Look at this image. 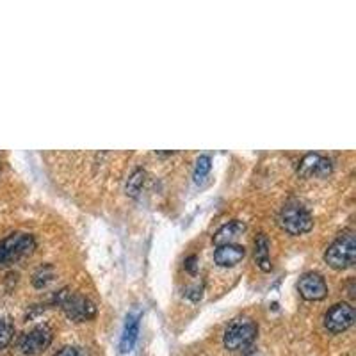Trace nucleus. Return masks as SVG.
I'll return each instance as SVG.
<instances>
[{
    "label": "nucleus",
    "instance_id": "f257e3e1",
    "mask_svg": "<svg viewBox=\"0 0 356 356\" xmlns=\"http://www.w3.org/2000/svg\"><path fill=\"white\" fill-rule=\"evenodd\" d=\"M324 260L335 271H344L355 266L356 262V239L353 232L340 234L328 246L324 253Z\"/></svg>",
    "mask_w": 356,
    "mask_h": 356
},
{
    "label": "nucleus",
    "instance_id": "f03ea898",
    "mask_svg": "<svg viewBox=\"0 0 356 356\" xmlns=\"http://www.w3.org/2000/svg\"><path fill=\"white\" fill-rule=\"evenodd\" d=\"M257 333H259V326L255 321L250 317H239L228 324L222 342L228 351H246L255 342Z\"/></svg>",
    "mask_w": 356,
    "mask_h": 356
},
{
    "label": "nucleus",
    "instance_id": "7ed1b4c3",
    "mask_svg": "<svg viewBox=\"0 0 356 356\" xmlns=\"http://www.w3.org/2000/svg\"><path fill=\"white\" fill-rule=\"evenodd\" d=\"M54 303L59 305L65 310L66 317L73 323H86V321H91L97 316V307H95L93 301L88 300L86 296L72 294V292H68V289L57 292L54 296Z\"/></svg>",
    "mask_w": 356,
    "mask_h": 356
},
{
    "label": "nucleus",
    "instance_id": "20e7f679",
    "mask_svg": "<svg viewBox=\"0 0 356 356\" xmlns=\"http://www.w3.org/2000/svg\"><path fill=\"white\" fill-rule=\"evenodd\" d=\"M36 250V239L25 232H15L0 241V267L11 266L25 257L33 255Z\"/></svg>",
    "mask_w": 356,
    "mask_h": 356
},
{
    "label": "nucleus",
    "instance_id": "39448f33",
    "mask_svg": "<svg viewBox=\"0 0 356 356\" xmlns=\"http://www.w3.org/2000/svg\"><path fill=\"white\" fill-rule=\"evenodd\" d=\"M278 225L289 235H303L314 227V218L300 202H289L278 214Z\"/></svg>",
    "mask_w": 356,
    "mask_h": 356
},
{
    "label": "nucleus",
    "instance_id": "423d86ee",
    "mask_svg": "<svg viewBox=\"0 0 356 356\" xmlns=\"http://www.w3.org/2000/svg\"><path fill=\"white\" fill-rule=\"evenodd\" d=\"M355 323V308L349 303H337L324 316V328L337 335L349 330Z\"/></svg>",
    "mask_w": 356,
    "mask_h": 356
},
{
    "label": "nucleus",
    "instance_id": "0eeeda50",
    "mask_svg": "<svg viewBox=\"0 0 356 356\" xmlns=\"http://www.w3.org/2000/svg\"><path fill=\"white\" fill-rule=\"evenodd\" d=\"M52 330L47 324H41V326H36V328H33L31 332L22 337L20 351L29 356L40 355L44 349H49V346L52 344Z\"/></svg>",
    "mask_w": 356,
    "mask_h": 356
},
{
    "label": "nucleus",
    "instance_id": "6e6552de",
    "mask_svg": "<svg viewBox=\"0 0 356 356\" xmlns=\"http://www.w3.org/2000/svg\"><path fill=\"white\" fill-rule=\"evenodd\" d=\"M298 291L301 298L307 301H321L328 296V285L326 280L319 273H305L298 282Z\"/></svg>",
    "mask_w": 356,
    "mask_h": 356
},
{
    "label": "nucleus",
    "instance_id": "1a4fd4ad",
    "mask_svg": "<svg viewBox=\"0 0 356 356\" xmlns=\"http://www.w3.org/2000/svg\"><path fill=\"white\" fill-rule=\"evenodd\" d=\"M332 161L319 154H307L298 164V175L305 178H324L332 173Z\"/></svg>",
    "mask_w": 356,
    "mask_h": 356
},
{
    "label": "nucleus",
    "instance_id": "9d476101",
    "mask_svg": "<svg viewBox=\"0 0 356 356\" xmlns=\"http://www.w3.org/2000/svg\"><path fill=\"white\" fill-rule=\"evenodd\" d=\"M244 255H246L244 246H239V244H222V246L216 248L214 262L221 267H232L237 266L244 259Z\"/></svg>",
    "mask_w": 356,
    "mask_h": 356
},
{
    "label": "nucleus",
    "instance_id": "9b49d317",
    "mask_svg": "<svg viewBox=\"0 0 356 356\" xmlns=\"http://www.w3.org/2000/svg\"><path fill=\"white\" fill-rule=\"evenodd\" d=\"M246 232V225L243 221H230L227 225H222L218 232L214 234V244L216 246H222V244H235V241L239 239L241 235Z\"/></svg>",
    "mask_w": 356,
    "mask_h": 356
},
{
    "label": "nucleus",
    "instance_id": "f8f14e48",
    "mask_svg": "<svg viewBox=\"0 0 356 356\" xmlns=\"http://www.w3.org/2000/svg\"><path fill=\"white\" fill-rule=\"evenodd\" d=\"M139 319H141L139 314H129V316H127L125 330H123L122 342H120L122 353H130L134 346H136V340H138L139 335Z\"/></svg>",
    "mask_w": 356,
    "mask_h": 356
},
{
    "label": "nucleus",
    "instance_id": "ddd939ff",
    "mask_svg": "<svg viewBox=\"0 0 356 356\" xmlns=\"http://www.w3.org/2000/svg\"><path fill=\"white\" fill-rule=\"evenodd\" d=\"M255 262L262 271H271V244L266 234H259L255 239Z\"/></svg>",
    "mask_w": 356,
    "mask_h": 356
},
{
    "label": "nucleus",
    "instance_id": "4468645a",
    "mask_svg": "<svg viewBox=\"0 0 356 356\" xmlns=\"http://www.w3.org/2000/svg\"><path fill=\"white\" fill-rule=\"evenodd\" d=\"M145 180H146V173L145 170H141V168H138V170H134L132 175L129 177V180H127V195L129 196H138L139 191L143 189V186H145Z\"/></svg>",
    "mask_w": 356,
    "mask_h": 356
},
{
    "label": "nucleus",
    "instance_id": "2eb2a0df",
    "mask_svg": "<svg viewBox=\"0 0 356 356\" xmlns=\"http://www.w3.org/2000/svg\"><path fill=\"white\" fill-rule=\"evenodd\" d=\"M15 337V326L9 319L0 317V349H6Z\"/></svg>",
    "mask_w": 356,
    "mask_h": 356
},
{
    "label": "nucleus",
    "instance_id": "dca6fc26",
    "mask_svg": "<svg viewBox=\"0 0 356 356\" xmlns=\"http://www.w3.org/2000/svg\"><path fill=\"white\" fill-rule=\"evenodd\" d=\"M52 278H54L52 266H43V267H40L36 273H34L33 284L36 289H43V287H47L50 282H52Z\"/></svg>",
    "mask_w": 356,
    "mask_h": 356
},
{
    "label": "nucleus",
    "instance_id": "f3484780",
    "mask_svg": "<svg viewBox=\"0 0 356 356\" xmlns=\"http://www.w3.org/2000/svg\"><path fill=\"white\" fill-rule=\"evenodd\" d=\"M212 168V161L209 155H202V157L196 161V168H195V178H196V182H200L203 177H207V173L211 171Z\"/></svg>",
    "mask_w": 356,
    "mask_h": 356
},
{
    "label": "nucleus",
    "instance_id": "a211bd4d",
    "mask_svg": "<svg viewBox=\"0 0 356 356\" xmlns=\"http://www.w3.org/2000/svg\"><path fill=\"white\" fill-rule=\"evenodd\" d=\"M54 356H91L86 348L81 346H66V348L59 349Z\"/></svg>",
    "mask_w": 356,
    "mask_h": 356
},
{
    "label": "nucleus",
    "instance_id": "6ab92c4d",
    "mask_svg": "<svg viewBox=\"0 0 356 356\" xmlns=\"http://www.w3.org/2000/svg\"><path fill=\"white\" fill-rule=\"evenodd\" d=\"M202 291H203V287H202V285H196V287H191V289H187L186 296H187V298H191V300L198 301L200 298H202Z\"/></svg>",
    "mask_w": 356,
    "mask_h": 356
},
{
    "label": "nucleus",
    "instance_id": "aec40b11",
    "mask_svg": "<svg viewBox=\"0 0 356 356\" xmlns=\"http://www.w3.org/2000/svg\"><path fill=\"white\" fill-rule=\"evenodd\" d=\"M195 262H196V257H189V259L186 260V267L189 269V271H196Z\"/></svg>",
    "mask_w": 356,
    "mask_h": 356
},
{
    "label": "nucleus",
    "instance_id": "412c9836",
    "mask_svg": "<svg viewBox=\"0 0 356 356\" xmlns=\"http://www.w3.org/2000/svg\"><path fill=\"white\" fill-rule=\"evenodd\" d=\"M244 356H262L259 351H248Z\"/></svg>",
    "mask_w": 356,
    "mask_h": 356
}]
</instances>
